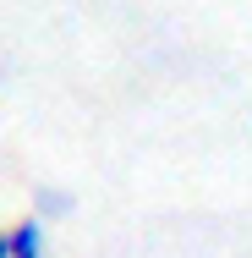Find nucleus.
Listing matches in <instances>:
<instances>
[{"label":"nucleus","mask_w":252,"mask_h":258,"mask_svg":"<svg viewBox=\"0 0 252 258\" xmlns=\"http://www.w3.org/2000/svg\"><path fill=\"white\" fill-rule=\"evenodd\" d=\"M6 247H11V258H50V225H39L28 214L6 231Z\"/></svg>","instance_id":"obj_1"},{"label":"nucleus","mask_w":252,"mask_h":258,"mask_svg":"<svg viewBox=\"0 0 252 258\" xmlns=\"http://www.w3.org/2000/svg\"><path fill=\"white\" fill-rule=\"evenodd\" d=\"M77 214V198L66 192V187H33V220L39 225H60V220H71Z\"/></svg>","instance_id":"obj_2"},{"label":"nucleus","mask_w":252,"mask_h":258,"mask_svg":"<svg viewBox=\"0 0 252 258\" xmlns=\"http://www.w3.org/2000/svg\"><path fill=\"white\" fill-rule=\"evenodd\" d=\"M0 258H11V247H6V231H0Z\"/></svg>","instance_id":"obj_3"}]
</instances>
